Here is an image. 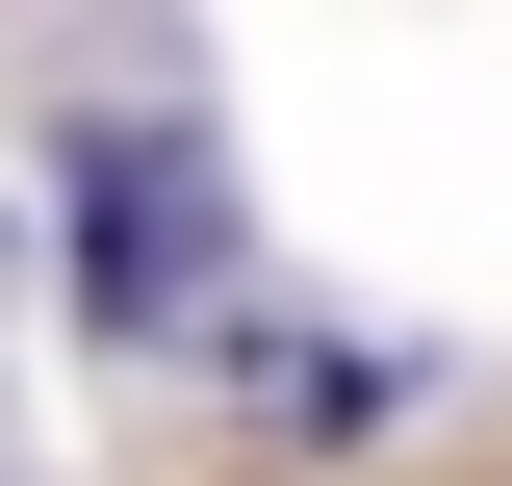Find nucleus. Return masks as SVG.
I'll return each instance as SVG.
<instances>
[{"mask_svg": "<svg viewBox=\"0 0 512 486\" xmlns=\"http://www.w3.org/2000/svg\"><path fill=\"white\" fill-rule=\"evenodd\" d=\"M77 307H103L128 359L231 307V154H205V128H103V154H77Z\"/></svg>", "mask_w": 512, "mask_h": 486, "instance_id": "nucleus-1", "label": "nucleus"}, {"mask_svg": "<svg viewBox=\"0 0 512 486\" xmlns=\"http://www.w3.org/2000/svg\"><path fill=\"white\" fill-rule=\"evenodd\" d=\"M231 384H256L282 435H384V410H410V359H359V333H308V307H282V333H231Z\"/></svg>", "mask_w": 512, "mask_h": 486, "instance_id": "nucleus-2", "label": "nucleus"}]
</instances>
